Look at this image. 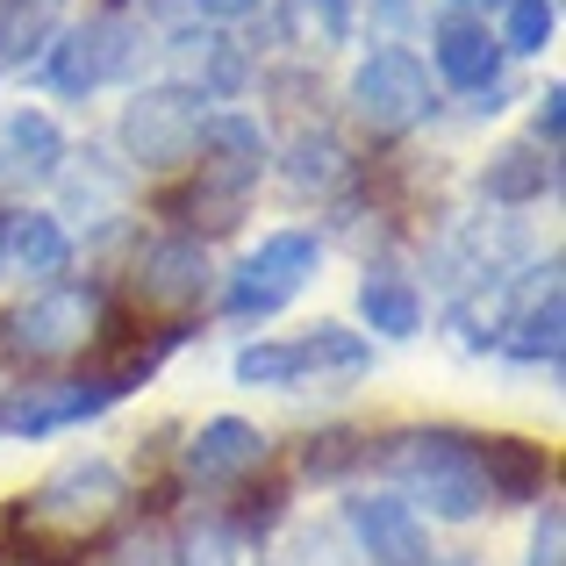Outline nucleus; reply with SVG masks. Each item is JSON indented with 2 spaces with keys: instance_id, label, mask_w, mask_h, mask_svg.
I'll use <instances>...</instances> for the list:
<instances>
[{
  "instance_id": "1",
  "label": "nucleus",
  "mask_w": 566,
  "mask_h": 566,
  "mask_svg": "<svg viewBox=\"0 0 566 566\" xmlns=\"http://www.w3.org/2000/svg\"><path fill=\"white\" fill-rule=\"evenodd\" d=\"M380 467L395 481V495L409 510H430L438 524H473L488 510V481H481V438L467 430H401L380 444Z\"/></svg>"
},
{
  "instance_id": "2",
  "label": "nucleus",
  "mask_w": 566,
  "mask_h": 566,
  "mask_svg": "<svg viewBox=\"0 0 566 566\" xmlns=\"http://www.w3.org/2000/svg\"><path fill=\"white\" fill-rule=\"evenodd\" d=\"M193 166H201V172H193L180 216H187V222H208V230H230V222H244V201L259 193L265 166H273V144H265L259 115H237V108L208 115Z\"/></svg>"
},
{
  "instance_id": "3",
  "label": "nucleus",
  "mask_w": 566,
  "mask_h": 566,
  "mask_svg": "<svg viewBox=\"0 0 566 566\" xmlns=\"http://www.w3.org/2000/svg\"><path fill=\"white\" fill-rule=\"evenodd\" d=\"M201 94L180 80L166 86H137L123 108V123H115V144H123V166L144 172V180H166V172H187L193 151H201Z\"/></svg>"
},
{
  "instance_id": "4",
  "label": "nucleus",
  "mask_w": 566,
  "mask_h": 566,
  "mask_svg": "<svg viewBox=\"0 0 566 566\" xmlns=\"http://www.w3.org/2000/svg\"><path fill=\"white\" fill-rule=\"evenodd\" d=\"M123 502H129L123 467L101 459V452H86V459H65L36 495H22L14 531H22V538H86V531H101Z\"/></svg>"
},
{
  "instance_id": "5",
  "label": "nucleus",
  "mask_w": 566,
  "mask_h": 566,
  "mask_svg": "<svg viewBox=\"0 0 566 566\" xmlns=\"http://www.w3.org/2000/svg\"><path fill=\"white\" fill-rule=\"evenodd\" d=\"M137 57H144V22L129 8H101V14L72 22L65 36L51 43V57H43L36 80L51 86V94H65V101H86L94 86L129 80V72H137Z\"/></svg>"
},
{
  "instance_id": "6",
  "label": "nucleus",
  "mask_w": 566,
  "mask_h": 566,
  "mask_svg": "<svg viewBox=\"0 0 566 566\" xmlns=\"http://www.w3.org/2000/svg\"><path fill=\"white\" fill-rule=\"evenodd\" d=\"M94 323H101V294L51 280V287L29 294L22 308H8V323H0V352L22 359V366H57V359H72V352L94 345Z\"/></svg>"
},
{
  "instance_id": "7",
  "label": "nucleus",
  "mask_w": 566,
  "mask_h": 566,
  "mask_svg": "<svg viewBox=\"0 0 566 566\" xmlns=\"http://www.w3.org/2000/svg\"><path fill=\"white\" fill-rule=\"evenodd\" d=\"M316 265H323V237L316 230H273V237H259V251H251V259L230 273V287H222V316H237V323L280 316V308L316 280Z\"/></svg>"
},
{
  "instance_id": "8",
  "label": "nucleus",
  "mask_w": 566,
  "mask_h": 566,
  "mask_svg": "<svg viewBox=\"0 0 566 566\" xmlns=\"http://www.w3.org/2000/svg\"><path fill=\"white\" fill-rule=\"evenodd\" d=\"M352 115H359L374 137H401V129H416L430 115V72L416 51H401V43H380V51L359 57V72H352Z\"/></svg>"
},
{
  "instance_id": "9",
  "label": "nucleus",
  "mask_w": 566,
  "mask_h": 566,
  "mask_svg": "<svg viewBox=\"0 0 566 566\" xmlns=\"http://www.w3.org/2000/svg\"><path fill=\"white\" fill-rule=\"evenodd\" d=\"M208 287H216V265H208V244L193 230L151 237L137 251V265H129V294L144 308H158V316H187L193 302H208Z\"/></svg>"
},
{
  "instance_id": "10",
  "label": "nucleus",
  "mask_w": 566,
  "mask_h": 566,
  "mask_svg": "<svg viewBox=\"0 0 566 566\" xmlns=\"http://www.w3.org/2000/svg\"><path fill=\"white\" fill-rule=\"evenodd\" d=\"M115 387L108 380H14L0 387V438H51V430H72L86 416L115 409Z\"/></svg>"
},
{
  "instance_id": "11",
  "label": "nucleus",
  "mask_w": 566,
  "mask_h": 566,
  "mask_svg": "<svg viewBox=\"0 0 566 566\" xmlns=\"http://www.w3.org/2000/svg\"><path fill=\"white\" fill-rule=\"evenodd\" d=\"M502 352L524 366H559L566 352V294H559V259L531 265L524 287H510V316H502Z\"/></svg>"
},
{
  "instance_id": "12",
  "label": "nucleus",
  "mask_w": 566,
  "mask_h": 566,
  "mask_svg": "<svg viewBox=\"0 0 566 566\" xmlns=\"http://www.w3.org/2000/svg\"><path fill=\"white\" fill-rule=\"evenodd\" d=\"M345 538L359 559L374 566H430V538H423V516L409 510V502L387 488V495H352L345 502Z\"/></svg>"
},
{
  "instance_id": "13",
  "label": "nucleus",
  "mask_w": 566,
  "mask_h": 566,
  "mask_svg": "<svg viewBox=\"0 0 566 566\" xmlns=\"http://www.w3.org/2000/svg\"><path fill=\"white\" fill-rule=\"evenodd\" d=\"M265 467V430L244 416H208L180 452V481L187 488H237L244 473Z\"/></svg>"
},
{
  "instance_id": "14",
  "label": "nucleus",
  "mask_w": 566,
  "mask_h": 566,
  "mask_svg": "<svg viewBox=\"0 0 566 566\" xmlns=\"http://www.w3.org/2000/svg\"><path fill=\"white\" fill-rule=\"evenodd\" d=\"M65 129L51 123L43 108H8L0 115V193H29L51 187L65 172Z\"/></svg>"
},
{
  "instance_id": "15",
  "label": "nucleus",
  "mask_w": 566,
  "mask_h": 566,
  "mask_svg": "<svg viewBox=\"0 0 566 566\" xmlns=\"http://www.w3.org/2000/svg\"><path fill=\"white\" fill-rule=\"evenodd\" d=\"M430 65H438V80L459 86V94H488V86L502 80V43L481 14L444 8L438 22H430Z\"/></svg>"
},
{
  "instance_id": "16",
  "label": "nucleus",
  "mask_w": 566,
  "mask_h": 566,
  "mask_svg": "<svg viewBox=\"0 0 566 566\" xmlns=\"http://www.w3.org/2000/svg\"><path fill=\"white\" fill-rule=\"evenodd\" d=\"M172 57H180V72L201 101H237L244 94V80H251V51L237 36H222V29H180L172 36Z\"/></svg>"
},
{
  "instance_id": "17",
  "label": "nucleus",
  "mask_w": 566,
  "mask_h": 566,
  "mask_svg": "<svg viewBox=\"0 0 566 566\" xmlns=\"http://www.w3.org/2000/svg\"><path fill=\"white\" fill-rule=\"evenodd\" d=\"M488 502H545L553 495V452L531 438H481Z\"/></svg>"
},
{
  "instance_id": "18",
  "label": "nucleus",
  "mask_w": 566,
  "mask_h": 566,
  "mask_svg": "<svg viewBox=\"0 0 566 566\" xmlns=\"http://www.w3.org/2000/svg\"><path fill=\"white\" fill-rule=\"evenodd\" d=\"M0 265H14L29 280H57L72 265V230L57 216H43V208H14L0 222Z\"/></svg>"
},
{
  "instance_id": "19",
  "label": "nucleus",
  "mask_w": 566,
  "mask_h": 566,
  "mask_svg": "<svg viewBox=\"0 0 566 566\" xmlns=\"http://www.w3.org/2000/svg\"><path fill=\"white\" fill-rule=\"evenodd\" d=\"M553 187H559V151H545V144H502L481 166V193L495 208H531Z\"/></svg>"
},
{
  "instance_id": "20",
  "label": "nucleus",
  "mask_w": 566,
  "mask_h": 566,
  "mask_svg": "<svg viewBox=\"0 0 566 566\" xmlns=\"http://www.w3.org/2000/svg\"><path fill=\"white\" fill-rule=\"evenodd\" d=\"M359 316H366V331L374 337H416L423 331V294L409 287L401 273H366L359 280Z\"/></svg>"
},
{
  "instance_id": "21",
  "label": "nucleus",
  "mask_w": 566,
  "mask_h": 566,
  "mask_svg": "<svg viewBox=\"0 0 566 566\" xmlns=\"http://www.w3.org/2000/svg\"><path fill=\"white\" fill-rule=\"evenodd\" d=\"M345 172H352V158H345V144H337L323 123H316V129H294L287 166H280V180H287L294 193H331Z\"/></svg>"
},
{
  "instance_id": "22",
  "label": "nucleus",
  "mask_w": 566,
  "mask_h": 566,
  "mask_svg": "<svg viewBox=\"0 0 566 566\" xmlns=\"http://www.w3.org/2000/svg\"><path fill=\"white\" fill-rule=\"evenodd\" d=\"M294 359H302V380L308 374L352 380V374H366V366H374V345H366L359 331H345V323H316V331L294 337Z\"/></svg>"
},
{
  "instance_id": "23",
  "label": "nucleus",
  "mask_w": 566,
  "mask_h": 566,
  "mask_svg": "<svg viewBox=\"0 0 566 566\" xmlns=\"http://www.w3.org/2000/svg\"><path fill=\"white\" fill-rule=\"evenodd\" d=\"M352 14H359V0H280V29L294 43H316V51L352 36Z\"/></svg>"
},
{
  "instance_id": "24",
  "label": "nucleus",
  "mask_w": 566,
  "mask_h": 566,
  "mask_svg": "<svg viewBox=\"0 0 566 566\" xmlns=\"http://www.w3.org/2000/svg\"><path fill=\"white\" fill-rule=\"evenodd\" d=\"M359 553H352L345 524H294L287 538L273 545V566H352Z\"/></svg>"
},
{
  "instance_id": "25",
  "label": "nucleus",
  "mask_w": 566,
  "mask_h": 566,
  "mask_svg": "<svg viewBox=\"0 0 566 566\" xmlns=\"http://www.w3.org/2000/svg\"><path fill=\"white\" fill-rule=\"evenodd\" d=\"M237 387H302V359H294V337H259L230 359Z\"/></svg>"
},
{
  "instance_id": "26",
  "label": "nucleus",
  "mask_w": 566,
  "mask_h": 566,
  "mask_svg": "<svg viewBox=\"0 0 566 566\" xmlns=\"http://www.w3.org/2000/svg\"><path fill=\"white\" fill-rule=\"evenodd\" d=\"M553 29H559V8L553 0H510L502 8V57H538L545 43H553Z\"/></svg>"
},
{
  "instance_id": "27",
  "label": "nucleus",
  "mask_w": 566,
  "mask_h": 566,
  "mask_svg": "<svg viewBox=\"0 0 566 566\" xmlns=\"http://www.w3.org/2000/svg\"><path fill=\"white\" fill-rule=\"evenodd\" d=\"M366 459H374V438H359V430H323V438H308L302 473L308 481H345V473L366 467Z\"/></svg>"
},
{
  "instance_id": "28",
  "label": "nucleus",
  "mask_w": 566,
  "mask_h": 566,
  "mask_svg": "<svg viewBox=\"0 0 566 566\" xmlns=\"http://www.w3.org/2000/svg\"><path fill=\"white\" fill-rule=\"evenodd\" d=\"M101 566H180V559H172V538H166V531H137V538H123Z\"/></svg>"
},
{
  "instance_id": "29",
  "label": "nucleus",
  "mask_w": 566,
  "mask_h": 566,
  "mask_svg": "<svg viewBox=\"0 0 566 566\" xmlns=\"http://www.w3.org/2000/svg\"><path fill=\"white\" fill-rule=\"evenodd\" d=\"M566 516H559V502L545 495V516H538V531H531V559L524 566H566Z\"/></svg>"
},
{
  "instance_id": "30",
  "label": "nucleus",
  "mask_w": 566,
  "mask_h": 566,
  "mask_svg": "<svg viewBox=\"0 0 566 566\" xmlns=\"http://www.w3.org/2000/svg\"><path fill=\"white\" fill-rule=\"evenodd\" d=\"M559 129H566V86H545V94H538V137H531V144L559 151Z\"/></svg>"
},
{
  "instance_id": "31",
  "label": "nucleus",
  "mask_w": 566,
  "mask_h": 566,
  "mask_svg": "<svg viewBox=\"0 0 566 566\" xmlns=\"http://www.w3.org/2000/svg\"><path fill=\"white\" fill-rule=\"evenodd\" d=\"M193 14H208V22H237V14H259L265 0H187Z\"/></svg>"
},
{
  "instance_id": "32",
  "label": "nucleus",
  "mask_w": 566,
  "mask_h": 566,
  "mask_svg": "<svg viewBox=\"0 0 566 566\" xmlns=\"http://www.w3.org/2000/svg\"><path fill=\"white\" fill-rule=\"evenodd\" d=\"M401 22H409V0H374V36L380 43H395Z\"/></svg>"
},
{
  "instance_id": "33",
  "label": "nucleus",
  "mask_w": 566,
  "mask_h": 566,
  "mask_svg": "<svg viewBox=\"0 0 566 566\" xmlns=\"http://www.w3.org/2000/svg\"><path fill=\"white\" fill-rule=\"evenodd\" d=\"M444 8H452V14H481V22H488V8H510V0H444Z\"/></svg>"
},
{
  "instance_id": "34",
  "label": "nucleus",
  "mask_w": 566,
  "mask_h": 566,
  "mask_svg": "<svg viewBox=\"0 0 566 566\" xmlns=\"http://www.w3.org/2000/svg\"><path fill=\"white\" fill-rule=\"evenodd\" d=\"M187 566H230V559H222V545H216V553H193Z\"/></svg>"
}]
</instances>
